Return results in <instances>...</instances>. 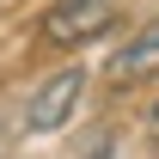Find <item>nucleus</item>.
I'll return each mask as SVG.
<instances>
[{
    "label": "nucleus",
    "mask_w": 159,
    "mask_h": 159,
    "mask_svg": "<svg viewBox=\"0 0 159 159\" xmlns=\"http://www.w3.org/2000/svg\"><path fill=\"white\" fill-rule=\"evenodd\" d=\"M122 0H55L49 12H43V43H55V49H80V43L104 37L110 25H116Z\"/></svg>",
    "instance_id": "nucleus-1"
},
{
    "label": "nucleus",
    "mask_w": 159,
    "mask_h": 159,
    "mask_svg": "<svg viewBox=\"0 0 159 159\" xmlns=\"http://www.w3.org/2000/svg\"><path fill=\"white\" fill-rule=\"evenodd\" d=\"M80 92H86V74L80 67H55L31 92V104H25V135H55L61 122L80 110Z\"/></svg>",
    "instance_id": "nucleus-2"
},
{
    "label": "nucleus",
    "mask_w": 159,
    "mask_h": 159,
    "mask_svg": "<svg viewBox=\"0 0 159 159\" xmlns=\"http://www.w3.org/2000/svg\"><path fill=\"white\" fill-rule=\"evenodd\" d=\"M159 74V19H147L135 37L110 55V86H141Z\"/></svg>",
    "instance_id": "nucleus-3"
},
{
    "label": "nucleus",
    "mask_w": 159,
    "mask_h": 159,
    "mask_svg": "<svg viewBox=\"0 0 159 159\" xmlns=\"http://www.w3.org/2000/svg\"><path fill=\"white\" fill-rule=\"evenodd\" d=\"M153 129H159V110H153Z\"/></svg>",
    "instance_id": "nucleus-4"
}]
</instances>
